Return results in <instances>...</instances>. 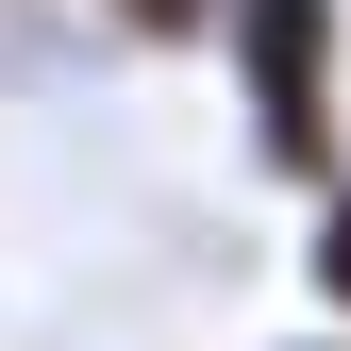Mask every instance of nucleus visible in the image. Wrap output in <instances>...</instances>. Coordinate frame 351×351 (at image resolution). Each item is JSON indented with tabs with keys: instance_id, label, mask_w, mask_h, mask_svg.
Wrapping results in <instances>:
<instances>
[{
	"instance_id": "nucleus-1",
	"label": "nucleus",
	"mask_w": 351,
	"mask_h": 351,
	"mask_svg": "<svg viewBox=\"0 0 351 351\" xmlns=\"http://www.w3.org/2000/svg\"><path fill=\"white\" fill-rule=\"evenodd\" d=\"M217 67H234V134L285 201H318L351 167V0H234L217 17Z\"/></svg>"
},
{
	"instance_id": "nucleus-2",
	"label": "nucleus",
	"mask_w": 351,
	"mask_h": 351,
	"mask_svg": "<svg viewBox=\"0 0 351 351\" xmlns=\"http://www.w3.org/2000/svg\"><path fill=\"white\" fill-rule=\"evenodd\" d=\"M301 301H318V335H351V167L301 201Z\"/></svg>"
},
{
	"instance_id": "nucleus-3",
	"label": "nucleus",
	"mask_w": 351,
	"mask_h": 351,
	"mask_svg": "<svg viewBox=\"0 0 351 351\" xmlns=\"http://www.w3.org/2000/svg\"><path fill=\"white\" fill-rule=\"evenodd\" d=\"M84 17H101L134 67H167V51H217V17H234V0H84Z\"/></svg>"
},
{
	"instance_id": "nucleus-4",
	"label": "nucleus",
	"mask_w": 351,
	"mask_h": 351,
	"mask_svg": "<svg viewBox=\"0 0 351 351\" xmlns=\"http://www.w3.org/2000/svg\"><path fill=\"white\" fill-rule=\"evenodd\" d=\"M285 351H351V335H285Z\"/></svg>"
}]
</instances>
